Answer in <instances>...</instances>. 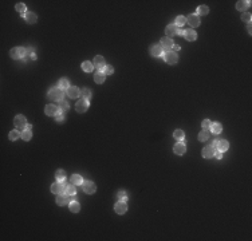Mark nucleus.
Here are the masks:
<instances>
[{
	"label": "nucleus",
	"instance_id": "c85d7f7f",
	"mask_svg": "<svg viewBox=\"0 0 252 241\" xmlns=\"http://www.w3.org/2000/svg\"><path fill=\"white\" fill-rule=\"evenodd\" d=\"M67 202H69V200H67V197H66V196H62V194H59L58 197H56V204H58L59 206H64Z\"/></svg>",
	"mask_w": 252,
	"mask_h": 241
},
{
	"label": "nucleus",
	"instance_id": "f8f14e48",
	"mask_svg": "<svg viewBox=\"0 0 252 241\" xmlns=\"http://www.w3.org/2000/svg\"><path fill=\"white\" fill-rule=\"evenodd\" d=\"M162 47H161V44H153V46L150 47V54L152 56H156V58H158V56L162 55Z\"/></svg>",
	"mask_w": 252,
	"mask_h": 241
},
{
	"label": "nucleus",
	"instance_id": "f704fd0d",
	"mask_svg": "<svg viewBox=\"0 0 252 241\" xmlns=\"http://www.w3.org/2000/svg\"><path fill=\"white\" fill-rule=\"evenodd\" d=\"M185 23H186V18H184V16H177V19H176V26L178 27V28H181V27H183Z\"/></svg>",
	"mask_w": 252,
	"mask_h": 241
},
{
	"label": "nucleus",
	"instance_id": "a19ab883",
	"mask_svg": "<svg viewBox=\"0 0 252 241\" xmlns=\"http://www.w3.org/2000/svg\"><path fill=\"white\" fill-rule=\"evenodd\" d=\"M251 19H252L251 14H243V15H241V20H243V22L249 23V22H251Z\"/></svg>",
	"mask_w": 252,
	"mask_h": 241
},
{
	"label": "nucleus",
	"instance_id": "aec40b11",
	"mask_svg": "<svg viewBox=\"0 0 252 241\" xmlns=\"http://www.w3.org/2000/svg\"><path fill=\"white\" fill-rule=\"evenodd\" d=\"M75 193H77V189H75V186H74V183L66 186V190H64V194H66V196L74 197V196H75Z\"/></svg>",
	"mask_w": 252,
	"mask_h": 241
},
{
	"label": "nucleus",
	"instance_id": "412c9836",
	"mask_svg": "<svg viewBox=\"0 0 252 241\" xmlns=\"http://www.w3.org/2000/svg\"><path fill=\"white\" fill-rule=\"evenodd\" d=\"M249 3H251V1H243V0H240V1L236 3V9H238V11H243L244 12L249 7Z\"/></svg>",
	"mask_w": 252,
	"mask_h": 241
},
{
	"label": "nucleus",
	"instance_id": "5701e85b",
	"mask_svg": "<svg viewBox=\"0 0 252 241\" xmlns=\"http://www.w3.org/2000/svg\"><path fill=\"white\" fill-rule=\"evenodd\" d=\"M69 208L73 213H78L79 210H81V205H79V202H77V201H71Z\"/></svg>",
	"mask_w": 252,
	"mask_h": 241
},
{
	"label": "nucleus",
	"instance_id": "a211bd4d",
	"mask_svg": "<svg viewBox=\"0 0 252 241\" xmlns=\"http://www.w3.org/2000/svg\"><path fill=\"white\" fill-rule=\"evenodd\" d=\"M94 67H97V68H99V70H102L105 67V59H103V56H95L94 58Z\"/></svg>",
	"mask_w": 252,
	"mask_h": 241
},
{
	"label": "nucleus",
	"instance_id": "37998d69",
	"mask_svg": "<svg viewBox=\"0 0 252 241\" xmlns=\"http://www.w3.org/2000/svg\"><path fill=\"white\" fill-rule=\"evenodd\" d=\"M56 122L58 123H63L64 122V117L62 115V114H59V113L56 114Z\"/></svg>",
	"mask_w": 252,
	"mask_h": 241
},
{
	"label": "nucleus",
	"instance_id": "1a4fd4ad",
	"mask_svg": "<svg viewBox=\"0 0 252 241\" xmlns=\"http://www.w3.org/2000/svg\"><path fill=\"white\" fill-rule=\"evenodd\" d=\"M114 210H116V213H118V214L126 213V210H128L126 202H125V201H118V202L116 204V206H114Z\"/></svg>",
	"mask_w": 252,
	"mask_h": 241
},
{
	"label": "nucleus",
	"instance_id": "72a5a7b5",
	"mask_svg": "<svg viewBox=\"0 0 252 241\" xmlns=\"http://www.w3.org/2000/svg\"><path fill=\"white\" fill-rule=\"evenodd\" d=\"M22 135V133H19L17 130H12L11 133H9V140L11 141H16V140H19V137Z\"/></svg>",
	"mask_w": 252,
	"mask_h": 241
},
{
	"label": "nucleus",
	"instance_id": "f03ea898",
	"mask_svg": "<svg viewBox=\"0 0 252 241\" xmlns=\"http://www.w3.org/2000/svg\"><path fill=\"white\" fill-rule=\"evenodd\" d=\"M66 183L64 182H56V183H52L51 185V192L54 194H63L64 190H66Z\"/></svg>",
	"mask_w": 252,
	"mask_h": 241
},
{
	"label": "nucleus",
	"instance_id": "cd10ccee",
	"mask_svg": "<svg viewBox=\"0 0 252 241\" xmlns=\"http://www.w3.org/2000/svg\"><path fill=\"white\" fill-rule=\"evenodd\" d=\"M93 67H94V64L91 63V62H83V63H82V70L86 71V73L93 71Z\"/></svg>",
	"mask_w": 252,
	"mask_h": 241
},
{
	"label": "nucleus",
	"instance_id": "ddd939ff",
	"mask_svg": "<svg viewBox=\"0 0 252 241\" xmlns=\"http://www.w3.org/2000/svg\"><path fill=\"white\" fill-rule=\"evenodd\" d=\"M214 153H216V149H214L213 146H205V147L203 149L204 158H212L214 155Z\"/></svg>",
	"mask_w": 252,
	"mask_h": 241
},
{
	"label": "nucleus",
	"instance_id": "4c0bfd02",
	"mask_svg": "<svg viewBox=\"0 0 252 241\" xmlns=\"http://www.w3.org/2000/svg\"><path fill=\"white\" fill-rule=\"evenodd\" d=\"M81 95H82V98L90 99V98H91V91H90L89 88H83V90L81 91Z\"/></svg>",
	"mask_w": 252,
	"mask_h": 241
},
{
	"label": "nucleus",
	"instance_id": "4be33fe9",
	"mask_svg": "<svg viewBox=\"0 0 252 241\" xmlns=\"http://www.w3.org/2000/svg\"><path fill=\"white\" fill-rule=\"evenodd\" d=\"M94 81H95L97 83H99V84L103 83L105 82V73H102L101 70L97 71V73L94 74Z\"/></svg>",
	"mask_w": 252,
	"mask_h": 241
},
{
	"label": "nucleus",
	"instance_id": "9b49d317",
	"mask_svg": "<svg viewBox=\"0 0 252 241\" xmlns=\"http://www.w3.org/2000/svg\"><path fill=\"white\" fill-rule=\"evenodd\" d=\"M186 22L191 24V27L200 26V18H199V15H196V14H191V15H189L188 18H186Z\"/></svg>",
	"mask_w": 252,
	"mask_h": 241
},
{
	"label": "nucleus",
	"instance_id": "f257e3e1",
	"mask_svg": "<svg viewBox=\"0 0 252 241\" xmlns=\"http://www.w3.org/2000/svg\"><path fill=\"white\" fill-rule=\"evenodd\" d=\"M48 98L54 99V101H59L61 102L63 99V90H61L59 87H54L48 91Z\"/></svg>",
	"mask_w": 252,
	"mask_h": 241
},
{
	"label": "nucleus",
	"instance_id": "09e8293b",
	"mask_svg": "<svg viewBox=\"0 0 252 241\" xmlns=\"http://www.w3.org/2000/svg\"><path fill=\"white\" fill-rule=\"evenodd\" d=\"M31 59H34L35 60V59H36V55H35V54H31Z\"/></svg>",
	"mask_w": 252,
	"mask_h": 241
},
{
	"label": "nucleus",
	"instance_id": "58836bf2",
	"mask_svg": "<svg viewBox=\"0 0 252 241\" xmlns=\"http://www.w3.org/2000/svg\"><path fill=\"white\" fill-rule=\"evenodd\" d=\"M117 198H118L119 201H126L128 200V196H126V193L125 192H122L121 190V192H118V194H117Z\"/></svg>",
	"mask_w": 252,
	"mask_h": 241
},
{
	"label": "nucleus",
	"instance_id": "39448f33",
	"mask_svg": "<svg viewBox=\"0 0 252 241\" xmlns=\"http://www.w3.org/2000/svg\"><path fill=\"white\" fill-rule=\"evenodd\" d=\"M82 188H83V192L87 193V194H93L97 190V186L94 185V182L91 181H83L82 182Z\"/></svg>",
	"mask_w": 252,
	"mask_h": 241
},
{
	"label": "nucleus",
	"instance_id": "c03bdc74",
	"mask_svg": "<svg viewBox=\"0 0 252 241\" xmlns=\"http://www.w3.org/2000/svg\"><path fill=\"white\" fill-rule=\"evenodd\" d=\"M211 125H212V123H211V121H209V119H205V121L203 122V127L204 129H209V127H211Z\"/></svg>",
	"mask_w": 252,
	"mask_h": 241
},
{
	"label": "nucleus",
	"instance_id": "423d86ee",
	"mask_svg": "<svg viewBox=\"0 0 252 241\" xmlns=\"http://www.w3.org/2000/svg\"><path fill=\"white\" fill-rule=\"evenodd\" d=\"M75 109H77L78 113H84V111H87V109H89V101H87L86 98L79 99V101L77 102Z\"/></svg>",
	"mask_w": 252,
	"mask_h": 241
},
{
	"label": "nucleus",
	"instance_id": "f3484780",
	"mask_svg": "<svg viewBox=\"0 0 252 241\" xmlns=\"http://www.w3.org/2000/svg\"><path fill=\"white\" fill-rule=\"evenodd\" d=\"M67 95L70 96V98H78L79 95H81V91H79L78 87H69L67 88Z\"/></svg>",
	"mask_w": 252,
	"mask_h": 241
},
{
	"label": "nucleus",
	"instance_id": "393cba45",
	"mask_svg": "<svg viewBox=\"0 0 252 241\" xmlns=\"http://www.w3.org/2000/svg\"><path fill=\"white\" fill-rule=\"evenodd\" d=\"M58 87L61 88V90H67V88L70 87L69 81H67L66 78H62L61 81H59V83H58Z\"/></svg>",
	"mask_w": 252,
	"mask_h": 241
},
{
	"label": "nucleus",
	"instance_id": "e433bc0d",
	"mask_svg": "<svg viewBox=\"0 0 252 241\" xmlns=\"http://www.w3.org/2000/svg\"><path fill=\"white\" fill-rule=\"evenodd\" d=\"M15 8H16V11H17V12H20L22 15H26V14H24V12H26V6H24L23 3H17Z\"/></svg>",
	"mask_w": 252,
	"mask_h": 241
},
{
	"label": "nucleus",
	"instance_id": "4468645a",
	"mask_svg": "<svg viewBox=\"0 0 252 241\" xmlns=\"http://www.w3.org/2000/svg\"><path fill=\"white\" fill-rule=\"evenodd\" d=\"M184 36H185V39L186 40H189V42H193V40H196V38H197V34L194 32V29H192V28H188V29H185L184 31Z\"/></svg>",
	"mask_w": 252,
	"mask_h": 241
},
{
	"label": "nucleus",
	"instance_id": "c9c22d12",
	"mask_svg": "<svg viewBox=\"0 0 252 241\" xmlns=\"http://www.w3.org/2000/svg\"><path fill=\"white\" fill-rule=\"evenodd\" d=\"M209 12V8L207 6H200L197 8V14L199 15H207Z\"/></svg>",
	"mask_w": 252,
	"mask_h": 241
},
{
	"label": "nucleus",
	"instance_id": "0eeeda50",
	"mask_svg": "<svg viewBox=\"0 0 252 241\" xmlns=\"http://www.w3.org/2000/svg\"><path fill=\"white\" fill-rule=\"evenodd\" d=\"M9 55H11V58H14V59H20V58H23V56H26V48H23V47L12 48Z\"/></svg>",
	"mask_w": 252,
	"mask_h": 241
},
{
	"label": "nucleus",
	"instance_id": "49530a36",
	"mask_svg": "<svg viewBox=\"0 0 252 241\" xmlns=\"http://www.w3.org/2000/svg\"><path fill=\"white\" fill-rule=\"evenodd\" d=\"M173 50H174V53H176V51H178V50H180V46H176V44H173Z\"/></svg>",
	"mask_w": 252,
	"mask_h": 241
},
{
	"label": "nucleus",
	"instance_id": "2eb2a0df",
	"mask_svg": "<svg viewBox=\"0 0 252 241\" xmlns=\"http://www.w3.org/2000/svg\"><path fill=\"white\" fill-rule=\"evenodd\" d=\"M173 150H174V153H176L177 155H183V154L185 153L186 147H185V145H184V143L181 142V141H180L178 143H176V145H174Z\"/></svg>",
	"mask_w": 252,
	"mask_h": 241
},
{
	"label": "nucleus",
	"instance_id": "9d476101",
	"mask_svg": "<svg viewBox=\"0 0 252 241\" xmlns=\"http://www.w3.org/2000/svg\"><path fill=\"white\" fill-rule=\"evenodd\" d=\"M160 44H161L162 50H166V51H170V48H173V40L170 38H168V36L161 39V43Z\"/></svg>",
	"mask_w": 252,
	"mask_h": 241
},
{
	"label": "nucleus",
	"instance_id": "b1692460",
	"mask_svg": "<svg viewBox=\"0 0 252 241\" xmlns=\"http://www.w3.org/2000/svg\"><path fill=\"white\" fill-rule=\"evenodd\" d=\"M211 131L214 134H220L223 131V126L220 123H212L211 125Z\"/></svg>",
	"mask_w": 252,
	"mask_h": 241
},
{
	"label": "nucleus",
	"instance_id": "7ed1b4c3",
	"mask_svg": "<svg viewBox=\"0 0 252 241\" xmlns=\"http://www.w3.org/2000/svg\"><path fill=\"white\" fill-rule=\"evenodd\" d=\"M164 59H165V62L169 64H176L177 60H178V56H177V54L174 53V51H166V53L164 54Z\"/></svg>",
	"mask_w": 252,
	"mask_h": 241
},
{
	"label": "nucleus",
	"instance_id": "a18cd8bd",
	"mask_svg": "<svg viewBox=\"0 0 252 241\" xmlns=\"http://www.w3.org/2000/svg\"><path fill=\"white\" fill-rule=\"evenodd\" d=\"M214 155H216V158H217V160H221V158H223V154H221V151H219V153H216V154H214Z\"/></svg>",
	"mask_w": 252,
	"mask_h": 241
},
{
	"label": "nucleus",
	"instance_id": "6ab92c4d",
	"mask_svg": "<svg viewBox=\"0 0 252 241\" xmlns=\"http://www.w3.org/2000/svg\"><path fill=\"white\" fill-rule=\"evenodd\" d=\"M228 147H229V145H228V142H227L225 140H221V141H217V145H216V149H219V151H225V150H228Z\"/></svg>",
	"mask_w": 252,
	"mask_h": 241
},
{
	"label": "nucleus",
	"instance_id": "de8ad7c7",
	"mask_svg": "<svg viewBox=\"0 0 252 241\" xmlns=\"http://www.w3.org/2000/svg\"><path fill=\"white\" fill-rule=\"evenodd\" d=\"M26 129H27V130H31L32 126H31V125H27V126H26Z\"/></svg>",
	"mask_w": 252,
	"mask_h": 241
},
{
	"label": "nucleus",
	"instance_id": "c756f323",
	"mask_svg": "<svg viewBox=\"0 0 252 241\" xmlns=\"http://www.w3.org/2000/svg\"><path fill=\"white\" fill-rule=\"evenodd\" d=\"M82 182H83V180H82L81 176L73 174V177H71V183H74V185H82Z\"/></svg>",
	"mask_w": 252,
	"mask_h": 241
},
{
	"label": "nucleus",
	"instance_id": "473e14b6",
	"mask_svg": "<svg viewBox=\"0 0 252 241\" xmlns=\"http://www.w3.org/2000/svg\"><path fill=\"white\" fill-rule=\"evenodd\" d=\"M173 135H174V138H176L177 141H183V140H184V137H185V134H184L183 130H180V129H178V130H176V131L173 133Z\"/></svg>",
	"mask_w": 252,
	"mask_h": 241
},
{
	"label": "nucleus",
	"instance_id": "7c9ffc66",
	"mask_svg": "<svg viewBox=\"0 0 252 241\" xmlns=\"http://www.w3.org/2000/svg\"><path fill=\"white\" fill-rule=\"evenodd\" d=\"M55 177L59 182H63V181L66 180V173H64V170H56Z\"/></svg>",
	"mask_w": 252,
	"mask_h": 241
},
{
	"label": "nucleus",
	"instance_id": "2f4dec72",
	"mask_svg": "<svg viewBox=\"0 0 252 241\" xmlns=\"http://www.w3.org/2000/svg\"><path fill=\"white\" fill-rule=\"evenodd\" d=\"M31 137H32V134H31V130H24V131H22V135H20V138L23 141H30L31 140Z\"/></svg>",
	"mask_w": 252,
	"mask_h": 241
},
{
	"label": "nucleus",
	"instance_id": "20e7f679",
	"mask_svg": "<svg viewBox=\"0 0 252 241\" xmlns=\"http://www.w3.org/2000/svg\"><path fill=\"white\" fill-rule=\"evenodd\" d=\"M165 32H166V35H168V38H170V36L181 35V28H178L176 24H169V26L166 27Z\"/></svg>",
	"mask_w": 252,
	"mask_h": 241
},
{
	"label": "nucleus",
	"instance_id": "ea45409f",
	"mask_svg": "<svg viewBox=\"0 0 252 241\" xmlns=\"http://www.w3.org/2000/svg\"><path fill=\"white\" fill-rule=\"evenodd\" d=\"M59 109H61V110H69V103H67V102H64V101H61L59 102Z\"/></svg>",
	"mask_w": 252,
	"mask_h": 241
},
{
	"label": "nucleus",
	"instance_id": "dca6fc26",
	"mask_svg": "<svg viewBox=\"0 0 252 241\" xmlns=\"http://www.w3.org/2000/svg\"><path fill=\"white\" fill-rule=\"evenodd\" d=\"M61 110H58V107H56L55 105H47L46 106V110H44V113L47 114V115H56V114L59 113Z\"/></svg>",
	"mask_w": 252,
	"mask_h": 241
},
{
	"label": "nucleus",
	"instance_id": "bb28decb",
	"mask_svg": "<svg viewBox=\"0 0 252 241\" xmlns=\"http://www.w3.org/2000/svg\"><path fill=\"white\" fill-rule=\"evenodd\" d=\"M208 138H209V131H208V129H204V130L199 134V141L204 142V141H207Z\"/></svg>",
	"mask_w": 252,
	"mask_h": 241
},
{
	"label": "nucleus",
	"instance_id": "a878e982",
	"mask_svg": "<svg viewBox=\"0 0 252 241\" xmlns=\"http://www.w3.org/2000/svg\"><path fill=\"white\" fill-rule=\"evenodd\" d=\"M24 18H26V20L30 24H34L35 22H36V15L32 14V12H27V14L24 15Z\"/></svg>",
	"mask_w": 252,
	"mask_h": 241
},
{
	"label": "nucleus",
	"instance_id": "79ce46f5",
	"mask_svg": "<svg viewBox=\"0 0 252 241\" xmlns=\"http://www.w3.org/2000/svg\"><path fill=\"white\" fill-rule=\"evenodd\" d=\"M113 67L111 66H105V74H107V75H110V74H113Z\"/></svg>",
	"mask_w": 252,
	"mask_h": 241
},
{
	"label": "nucleus",
	"instance_id": "6e6552de",
	"mask_svg": "<svg viewBox=\"0 0 252 241\" xmlns=\"http://www.w3.org/2000/svg\"><path fill=\"white\" fill-rule=\"evenodd\" d=\"M14 125L16 126V129H24L27 126L26 117L24 115H16L14 119Z\"/></svg>",
	"mask_w": 252,
	"mask_h": 241
}]
</instances>
